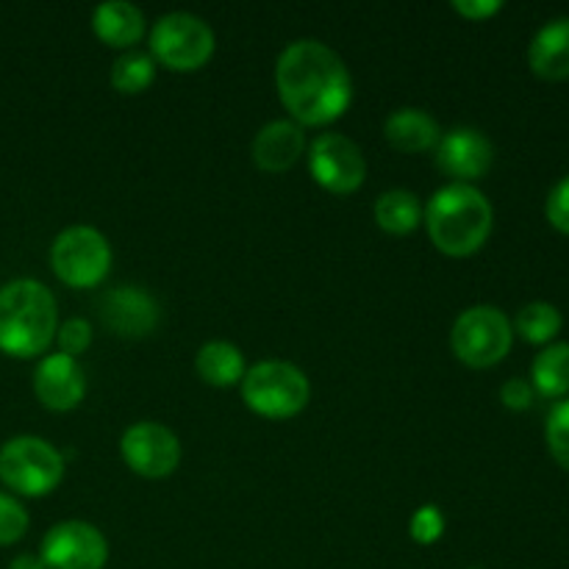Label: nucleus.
Returning a JSON list of instances; mask_svg holds the SVG:
<instances>
[{"mask_svg":"<svg viewBox=\"0 0 569 569\" xmlns=\"http://www.w3.org/2000/svg\"><path fill=\"white\" fill-rule=\"evenodd\" d=\"M453 9L467 20H489L503 9V3L500 0H453Z\"/></svg>","mask_w":569,"mask_h":569,"instance_id":"c756f323","label":"nucleus"},{"mask_svg":"<svg viewBox=\"0 0 569 569\" xmlns=\"http://www.w3.org/2000/svg\"><path fill=\"white\" fill-rule=\"evenodd\" d=\"M242 400L264 420H292L309 406L311 383L292 361L267 359L244 372Z\"/></svg>","mask_w":569,"mask_h":569,"instance_id":"20e7f679","label":"nucleus"},{"mask_svg":"<svg viewBox=\"0 0 569 569\" xmlns=\"http://www.w3.org/2000/svg\"><path fill=\"white\" fill-rule=\"evenodd\" d=\"M33 395L50 411H70L87 395V376L78 359L64 353H48L33 370Z\"/></svg>","mask_w":569,"mask_h":569,"instance_id":"4468645a","label":"nucleus"},{"mask_svg":"<svg viewBox=\"0 0 569 569\" xmlns=\"http://www.w3.org/2000/svg\"><path fill=\"white\" fill-rule=\"evenodd\" d=\"M561 326H565L561 311L553 303H545V300H533V303L522 306L515 322L517 333L531 345H550L556 333L561 331Z\"/></svg>","mask_w":569,"mask_h":569,"instance_id":"5701e85b","label":"nucleus"},{"mask_svg":"<svg viewBox=\"0 0 569 569\" xmlns=\"http://www.w3.org/2000/svg\"><path fill=\"white\" fill-rule=\"evenodd\" d=\"M545 214H548L550 226L556 231L567 233L569 237V176L565 181H559L553 187V192L548 194V203H545Z\"/></svg>","mask_w":569,"mask_h":569,"instance_id":"cd10ccee","label":"nucleus"},{"mask_svg":"<svg viewBox=\"0 0 569 569\" xmlns=\"http://www.w3.org/2000/svg\"><path fill=\"white\" fill-rule=\"evenodd\" d=\"M372 217H376L378 228L392 237H406V233L417 231L422 222V203L411 189H387L372 203Z\"/></svg>","mask_w":569,"mask_h":569,"instance_id":"aec40b11","label":"nucleus"},{"mask_svg":"<svg viewBox=\"0 0 569 569\" xmlns=\"http://www.w3.org/2000/svg\"><path fill=\"white\" fill-rule=\"evenodd\" d=\"M92 31L100 42L126 53V50H133V44L142 42L148 22L139 6L128 0H106L94 6Z\"/></svg>","mask_w":569,"mask_h":569,"instance_id":"dca6fc26","label":"nucleus"},{"mask_svg":"<svg viewBox=\"0 0 569 569\" xmlns=\"http://www.w3.org/2000/svg\"><path fill=\"white\" fill-rule=\"evenodd\" d=\"M64 478V459L42 437H11L0 445V481L26 498H44Z\"/></svg>","mask_w":569,"mask_h":569,"instance_id":"423d86ee","label":"nucleus"},{"mask_svg":"<svg viewBox=\"0 0 569 569\" xmlns=\"http://www.w3.org/2000/svg\"><path fill=\"white\" fill-rule=\"evenodd\" d=\"M120 456L137 476L159 481L181 465V439L161 422H133L120 439Z\"/></svg>","mask_w":569,"mask_h":569,"instance_id":"9b49d317","label":"nucleus"},{"mask_svg":"<svg viewBox=\"0 0 569 569\" xmlns=\"http://www.w3.org/2000/svg\"><path fill=\"white\" fill-rule=\"evenodd\" d=\"M545 439H548L550 456L565 470H569V400H561V403L553 406L548 426H545Z\"/></svg>","mask_w":569,"mask_h":569,"instance_id":"b1692460","label":"nucleus"},{"mask_svg":"<svg viewBox=\"0 0 569 569\" xmlns=\"http://www.w3.org/2000/svg\"><path fill=\"white\" fill-rule=\"evenodd\" d=\"M515 342V328L498 306L478 303L461 311L450 328V348L461 365L472 370H487L509 356Z\"/></svg>","mask_w":569,"mask_h":569,"instance_id":"0eeeda50","label":"nucleus"},{"mask_svg":"<svg viewBox=\"0 0 569 569\" xmlns=\"http://www.w3.org/2000/svg\"><path fill=\"white\" fill-rule=\"evenodd\" d=\"M422 222L439 253L465 259L487 244L495 211L487 194L472 183H445L422 206Z\"/></svg>","mask_w":569,"mask_h":569,"instance_id":"f03ea898","label":"nucleus"},{"mask_svg":"<svg viewBox=\"0 0 569 569\" xmlns=\"http://www.w3.org/2000/svg\"><path fill=\"white\" fill-rule=\"evenodd\" d=\"M217 37L203 17L192 11H167L150 28V56L176 72L200 70L211 61Z\"/></svg>","mask_w":569,"mask_h":569,"instance_id":"39448f33","label":"nucleus"},{"mask_svg":"<svg viewBox=\"0 0 569 569\" xmlns=\"http://www.w3.org/2000/svg\"><path fill=\"white\" fill-rule=\"evenodd\" d=\"M39 559L44 569H103L109 561V539L92 522H56L44 533Z\"/></svg>","mask_w":569,"mask_h":569,"instance_id":"9d476101","label":"nucleus"},{"mask_svg":"<svg viewBox=\"0 0 569 569\" xmlns=\"http://www.w3.org/2000/svg\"><path fill=\"white\" fill-rule=\"evenodd\" d=\"M92 322L83 320V317H70V320H64L59 326V331H56V342H59V353L64 356H72V359H78V356L83 353V350L92 345Z\"/></svg>","mask_w":569,"mask_h":569,"instance_id":"bb28decb","label":"nucleus"},{"mask_svg":"<svg viewBox=\"0 0 569 569\" xmlns=\"http://www.w3.org/2000/svg\"><path fill=\"white\" fill-rule=\"evenodd\" d=\"M276 89L289 120L320 128L339 120L353 103V78L331 44L295 39L276 61Z\"/></svg>","mask_w":569,"mask_h":569,"instance_id":"f257e3e1","label":"nucleus"},{"mask_svg":"<svg viewBox=\"0 0 569 569\" xmlns=\"http://www.w3.org/2000/svg\"><path fill=\"white\" fill-rule=\"evenodd\" d=\"M59 331L56 298L37 278H14L0 287V350L14 359L44 353Z\"/></svg>","mask_w":569,"mask_h":569,"instance_id":"7ed1b4c3","label":"nucleus"},{"mask_svg":"<svg viewBox=\"0 0 569 569\" xmlns=\"http://www.w3.org/2000/svg\"><path fill=\"white\" fill-rule=\"evenodd\" d=\"M309 150L303 126L295 120H270L256 131L250 156L253 164L264 172H287Z\"/></svg>","mask_w":569,"mask_h":569,"instance_id":"2eb2a0df","label":"nucleus"},{"mask_svg":"<svg viewBox=\"0 0 569 569\" xmlns=\"http://www.w3.org/2000/svg\"><path fill=\"white\" fill-rule=\"evenodd\" d=\"M9 569H44L37 553H20L9 561Z\"/></svg>","mask_w":569,"mask_h":569,"instance_id":"7c9ffc66","label":"nucleus"},{"mask_svg":"<svg viewBox=\"0 0 569 569\" xmlns=\"http://www.w3.org/2000/svg\"><path fill=\"white\" fill-rule=\"evenodd\" d=\"M111 242L94 226H70L50 244V267L56 278L72 289H92L109 276Z\"/></svg>","mask_w":569,"mask_h":569,"instance_id":"6e6552de","label":"nucleus"},{"mask_svg":"<svg viewBox=\"0 0 569 569\" xmlns=\"http://www.w3.org/2000/svg\"><path fill=\"white\" fill-rule=\"evenodd\" d=\"M383 137L400 153H428L437 148L442 128L439 122L428 114L426 109H415V106H403L395 109L383 122Z\"/></svg>","mask_w":569,"mask_h":569,"instance_id":"a211bd4d","label":"nucleus"},{"mask_svg":"<svg viewBox=\"0 0 569 569\" xmlns=\"http://www.w3.org/2000/svg\"><path fill=\"white\" fill-rule=\"evenodd\" d=\"M156 78V61L150 53L142 50H126L114 59L109 72L111 87L120 94H139L153 83Z\"/></svg>","mask_w":569,"mask_h":569,"instance_id":"4be33fe9","label":"nucleus"},{"mask_svg":"<svg viewBox=\"0 0 569 569\" xmlns=\"http://www.w3.org/2000/svg\"><path fill=\"white\" fill-rule=\"evenodd\" d=\"M194 370L209 387L228 389L242 383L248 367H244V353L237 345L226 342V339H209L206 345H200L198 356H194Z\"/></svg>","mask_w":569,"mask_h":569,"instance_id":"6ab92c4d","label":"nucleus"},{"mask_svg":"<svg viewBox=\"0 0 569 569\" xmlns=\"http://www.w3.org/2000/svg\"><path fill=\"white\" fill-rule=\"evenodd\" d=\"M531 387L542 398H565L569 392V345H548L542 353L533 359Z\"/></svg>","mask_w":569,"mask_h":569,"instance_id":"412c9836","label":"nucleus"},{"mask_svg":"<svg viewBox=\"0 0 569 569\" xmlns=\"http://www.w3.org/2000/svg\"><path fill=\"white\" fill-rule=\"evenodd\" d=\"M306 153H309L311 178L328 192L350 194L365 183L367 159L359 144L345 133H320Z\"/></svg>","mask_w":569,"mask_h":569,"instance_id":"1a4fd4ad","label":"nucleus"},{"mask_svg":"<svg viewBox=\"0 0 569 569\" xmlns=\"http://www.w3.org/2000/svg\"><path fill=\"white\" fill-rule=\"evenodd\" d=\"M445 511L439 506L426 503L411 515L409 533L417 545H433L445 537Z\"/></svg>","mask_w":569,"mask_h":569,"instance_id":"a878e982","label":"nucleus"},{"mask_svg":"<svg viewBox=\"0 0 569 569\" xmlns=\"http://www.w3.org/2000/svg\"><path fill=\"white\" fill-rule=\"evenodd\" d=\"M472 569H481V567H472Z\"/></svg>","mask_w":569,"mask_h":569,"instance_id":"2f4dec72","label":"nucleus"},{"mask_svg":"<svg viewBox=\"0 0 569 569\" xmlns=\"http://www.w3.org/2000/svg\"><path fill=\"white\" fill-rule=\"evenodd\" d=\"M528 64L542 81H567L569 78V17L545 22L531 39Z\"/></svg>","mask_w":569,"mask_h":569,"instance_id":"f3484780","label":"nucleus"},{"mask_svg":"<svg viewBox=\"0 0 569 569\" xmlns=\"http://www.w3.org/2000/svg\"><path fill=\"white\" fill-rule=\"evenodd\" d=\"M533 398H537V392H533L531 381H526V378H511V381H506L503 387H500V400H503L506 409L511 411L531 409Z\"/></svg>","mask_w":569,"mask_h":569,"instance_id":"c85d7f7f","label":"nucleus"},{"mask_svg":"<svg viewBox=\"0 0 569 569\" xmlns=\"http://www.w3.org/2000/svg\"><path fill=\"white\" fill-rule=\"evenodd\" d=\"M28 531V511L14 495L0 492V548L14 545L26 537Z\"/></svg>","mask_w":569,"mask_h":569,"instance_id":"393cba45","label":"nucleus"},{"mask_svg":"<svg viewBox=\"0 0 569 569\" xmlns=\"http://www.w3.org/2000/svg\"><path fill=\"white\" fill-rule=\"evenodd\" d=\"M433 161L453 183H472L492 170L495 148L483 131L472 126H456L439 137Z\"/></svg>","mask_w":569,"mask_h":569,"instance_id":"ddd939ff","label":"nucleus"},{"mask_svg":"<svg viewBox=\"0 0 569 569\" xmlns=\"http://www.w3.org/2000/svg\"><path fill=\"white\" fill-rule=\"evenodd\" d=\"M98 317L114 337L142 339L161 322V303L139 283H120L100 295Z\"/></svg>","mask_w":569,"mask_h":569,"instance_id":"f8f14e48","label":"nucleus"}]
</instances>
